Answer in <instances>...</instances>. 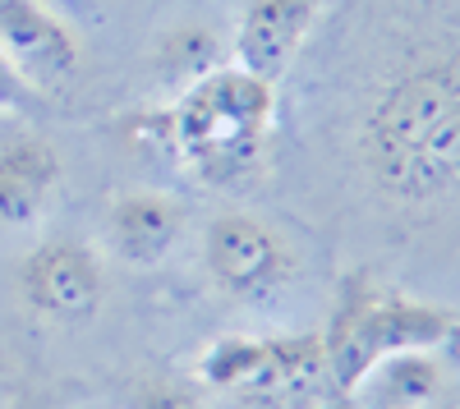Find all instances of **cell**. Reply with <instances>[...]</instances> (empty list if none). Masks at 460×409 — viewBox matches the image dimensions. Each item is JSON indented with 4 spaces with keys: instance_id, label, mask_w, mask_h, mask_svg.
I'll return each mask as SVG.
<instances>
[{
    "instance_id": "6da1fadb",
    "label": "cell",
    "mask_w": 460,
    "mask_h": 409,
    "mask_svg": "<svg viewBox=\"0 0 460 409\" xmlns=\"http://www.w3.org/2000/svg\"><path fill=\"white\" fill-rule=\"evenodd\" d=\"M368 184L401 207L460 194V60L424 56L377 83L355 134Z\"/></svg>"
},
{
    "instance_id": "7a4b0ae2",
    "label": "cell",
    "mask_w": 460,
    "mask_h": 409,
    "mask_svg": "<svg viewBox=\"0 0 460 409\" xmlns=\"http://www.w3.org/2000/svg\"><path fill=\"white\" fill-rule=\"evenodd\" d=\"M277 116V88L226 60L208 79L175 92L166 110V143L208 184H230L258 170Z\"/></svg>"
},
{
    "instance_id": "3957f363",
    "label": "cell",
    "mask_w": 460,
    "mask_h": 409,
    "mask_svg": "<svg viewBox=\"0 0 460 409\" xmlns=\"http://www.w3.org/2000/svg\"><path fill=\"white\" fill-rule=\"evenodd\" d=\"M451 331H456V313L410 300V294H382L377 285L359 276L345 285L341 309L332 326L323 331L327 378L336 396L345 400L377 359L401 354V350H438L451 341Z\"/></svg>"
},
{
    "instance_id": "277c9868",
    "label": "cell",
    "mask_w": 460,
    "mask_h": 409,
    "mask_svg": "<svg viewBox=\"0 0 460 409\" xmlns=\"http://www.w3.org/2000/svg\"><path fill=\"white\" fill-rule=\"evenodd\" d=\"M194 373L212 391H240V396H277V391H304L327 373V350L318 331L299 336H217L203 345Z\"/></svg>"
},
{
    "instance_id": "5b68a950",
    "label": "cell",
    "mask_w": 460,
    "mask_h": 409,
    "mask_svg": "<svg viewBox=\"0 0 460 409\" xmlns=\"http://www.w3.org/2000/svg\"><path fill=\"white\" fill-rule=\"evenodd\" d=\"M203 263L217 290H226L240 304H258L281 285H290L299 257L277 226H267L249 212H226L203 235Z\"/></svg>"
},
{
    "instance_id": "8992f818",
    "label": "cell",
    "mask_w": 460,
    "mask_h": 409,
    "mask_svg": "<svg viewBox=\"0 0 460 409\" xmlns=\"http://www.w3.org/2000/svg\"><path fill=\"white\" fill-rule=\"evenodd\" d=\"M0 51L37 92H60L84 79V37L47 0H0Z\"/></svg>"
},
{
    "instance_id": "52a82bcc",
    "label": "cell",
    "mask_w": 460,
    "mask_h": 409,
    "mask_svg": "<svg viewBox=\"0 0 460 409\" xmlns=\"http://www.w3.org/2000/svg\"><path fill=\"white\" fill-rule=\"evenodd\" d=\"M19 294L47 322H88L102 309L106 276L88 244L47 239L19 263Z\"/></svg>"
},
{
    "instance_id": "ba28073f",
    "label": "cell",
    "mask_w": 460,
    "mask_h": 409,
    "mask_svg": "<svg viewBox=\"0 0 460 409\" xmlns=\"http://www.w3.org/2000/svg\"><path fill=\"white\" fill-rule=\"evenodd\" d=\"M327 0H249L235 23V65L267 83H281L286 69L295 65L299 47L309 42Z\"/></svg>"
},
{
    "instance_id": "9c48e42d",
    "label": "cell",
    "mask_w": 460,
    "mask_h": 409,
    "mask_svg": "<svg viewBox=\"0 0 460 409\" xmlns=\"http://www.w3.org/2000/svg\"><path fill=\"white\" fill-rule=\"evenodd\" d=\"M60 152L47 138L19 134L0 143V226H37L60 189Z\"/></svg>"
},
{
    "instance_id": "30bf717a",
    "label": "cell",
    "mask_w": 460,
    "mask_h": 409,
    "mask_svg": "<svg viewBox=\"0 0 460 409\" xmlns=\"http://www.w3.org/2000/svg\"><path fill=\"white\" fill-rule=\"evenodd\" d=\"M180 226H184V207L171 198V194H157V189H134V194H120L106 212V239H111V253L129 267H152L175 248L180 239Z\"/></svg>"
},
{
    "instance_id": "8fae6325",
    "label": "cell",
    "mask_w": 460,
    "mask_h": 409,
    "mask_svg": "<svg viewBox=\"0 0 460 409\" xmlns=\"http://www.w3.org/2000/svg\"><path fill=\"white\" fill-rule=\"evenodd\" d=\"M442 391V363L433 350H401L377 359L364 382L345 396V405H364V409H429L438 405Z\"/></svg>"
},
{
    "instance_id": "7c38bea8",
    "label": "cell",
    "mask_w": 460,
    "mask_h": 409,
    "mask_svg": "<svg viewBox=\"0 0 460 409\" xmlns=\"http://www.w3.org/2000/svg\"><path fill=\"white\" fill-rule=\"evenodd\" d=\"M226 65L221 51V32L208 23H175L157 37V51H152V69L171 92H184L189 83L208 79L212 69Z\"/></svg>"
},
{
    "instance_id": "4fadbf2b",
    "label": "cell",
    "mask_w": 460,
    "mask_h": 409,
    "mask_svg": "<svg viewBox=\"0 0 460 409\" xmlns=\"http://www.w3.org/2000/svg\"><path fill=\"white\" fill-rule=\"evenodd\" d=\"M129 409H203V400L175 378H147L134 387Z\"/></svg>"
},
{
    "instance_id": "5bb4252c",
    "label": "cell",
    "mask_w": 460,
    "mask_h": 409,
    "mask_svg": "<svg viewBox=\"0 0 460 409\" xmlns=\"http://www.w3.org/2000/svg\"><path fill=\"white\" fill-rule=\"evenodd\" d=\"M32 106H42V92H37L14 69V60L0 51V110H5V116H23V110H32Z\"/></svg>"
},
{
    "instance_id": "9a60e30c",
    "label": "cell",
    "mask_w": 460,
    "mask_h": 409,
    "mask_svg": "<svg viewBox=\"0 0 460 409\" xmlns=\"http://www.w3.org/2000/svg\"><path fill=\"white\" fill-rule=\"evenodd\" d=\"M51 10H60V14H74V10H84V5H93V0H47Z\"/></svg>"
},
{
    "instance_id": "2e32d148",
    "label": "cell",
    "mask_w": 460,
    "mask_h": 409,
    "mask_svg": "<svg viewBox=\"0 0 460 409\" xmlns=\"http://www.w3.org/2000/svg\"><path fill=\"white\" fill-rule=\"evenodd\" d=\"M447 345H456V350H460V318H456V331H451V341H447Z\"/></svg>"
},
{
    "instance_id": "e0dca14e",
    "label": "cell",
    "mask_w": 460,
    "mask_h": 409,
    "mask_svg": "<svg viewBox=\"0 0 460 409\" xmlns=\"http://www.w3.org/2000/svg\"><path fill=\"white\" fill-rule=\"evenodd\" d=\"M14 409H37V405L32 400H14Z\"/></svg>"
},
{
    "instance_id": "ac0fdd59",
    "label": "cell",
    "mask_w": 460,
    "mask_h": 409,
    "mask_svg": "<svg viewBox=\"0 0 460 409\" xmlns=\"http://www.w3.org/2000/svg\"><path fill=\"white\" fill-rule=\"evenodd\" d=\"M332 409H350V405H345V400H336V405H332Z\"/></svg>"
},
{
    "instance_id": "d6986e66",
    "label": "cell",
    "mask_w": 460,
    "mask_h": 409,
    "mask_svg": "<svg viewBox=\"0 0 460 409\" xmlns=\"http://www.w3.org/2000/svg\"><path fill=\"white\" fill-rule=\"evenodd\" d=\"M429 409H451V405H429Z\"/></svg>"
}]
</instances>
